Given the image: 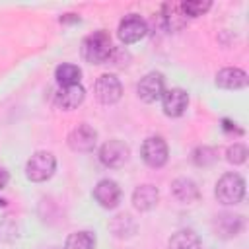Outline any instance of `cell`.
Returning <instances> with one entry per match:
<instances>
[{
  "mask_svg": "<svg viewBox=\"0 0 249 249\" xmlns=\"http://www.w3.org/2000/svg\"><path fill=\"white\" fill-rule=\"evenodd\" d=\"M171 193L177 200H181L185 204H191V202L198 200V196H200V191H198L196 183L189 177H177L171 183Z\"/></svg>",
  "mask_w": 249,
  "mask_h": 249,
  "instance_id": "cell-16",
  "label": "cell"
},
{
  "mask_svg": "<svg viewBox=\"0 0 249 249\" xmlns=\"http://www.w3.org/2000/svg\"><path fill=\"white\" fill-rule=\"evenodd\" d=\"M54 78H56L58 86H74V84H80L82 70H80V66H76L72 62H62L56 66Z\"/></svg>",
  "mask_w": 249,
  "mask_h": 249,
  "instance_id": "cell-18",
  "label": "cell"
},
{
  "mask_svg": "<svg viewBox=\"0 0 249 249\" xmlns=\"http://www.w3.org/2000/svg\"><path fill=\"white\" fill-rule=\"evenodd\" d=\"M95 247V235L91 231H74L66 237L64 249H93Z\"/></svg>",
  "mask_w": 249,
  "mask_h": 249,
  "instance_id": "cell-19",
  "label": "cell"
},
{
  "mask_svg": "<svg viewBox=\"0 0 249 249\" xmlns=\"http://www.w3.org/2000/svg\"><path fill=\"white\" fill-rule=\"evenodd\" d=\"M189 107V93L183 88H169L161 95V109L167 117H181Z\"/></svg>",
  "mask_w": 249,
  "mask_h": 249,
  "instance_id": "cell-10",
  "label": "cell"
},
{
  "mask_svg": "<svg viewBox=\"0 0 249 249\" xmlns=\"http://www.w3.org/2000/svg\"><path fill=\"white\" fill-rule=\"evenodd\" d=\"M93 91H95V99L103 105H113L123 97V86L115 74H101L95 80Z\"/></svg>",
  "mask_w": 249,
  "mask_h": 249,
  "instance_id": "cell-7",
  "label": "cell"
},
{
  "mask_svg": "<svg viewBox=\"0 0 249 249\" xmlns=\"http://www.w3.org/2000/svg\"><path fill=\"white\" fill-rule=\"evenodd\" d=\"M128 158H130V148L123 140H119V138L107 140L99 148V161L105 167H111V169L123 167L128 161Z\"/></svg>",
  "mask_w": 249,
  "mask_h": 249,
  "instance_id": "cell-5",
  "label": "cell"
},
{
  "mask_svg": "<svg viewBox=\"0 0 249 249\" xmlns=\"http://www.w3.org/2000/svg\"><path fill=\"white\" fill-rule=\"evenodd\" d=\"M212 228H214V233L218 237H222V239L235 237L243 230V216L231 214V212H222V214H218L214 218Z\"/></svg>",
  "mask_w": 249,
  "mask_h": 249,
  "instance_id": "cell-12",
  "label": "cell"
},
{
  "mask_svg": "<svg viewBox=\"0 0 249 249\" xmlns=\"http://www.w3.org/2000/svg\"><path fill=\"white\" fill-rule=\"evenodd\" d=\"M214 82L220 89H243V88H247L249 78H247L245 70L235 68V66H228L216 74Z\"/></svg>",
  "mask_w": 249,
  "mask_h": 249,
  "instance_id": "cell-13",
  "label": "cell"
},
{
  "mask_svg": "<svg viewBox=\"0 0 249 249\" xmlns=\"http://www.w3.org/2000/svg\"><path fill=\"white\" fill-rule=\"evenodd\" d=\"M191 158H193V163L198 165V167H208V165H212L218 160L216 150L210 148V146H198V148H195Z\"/></svg>",
  "mask_w": 249,
  "mask_h": 249,
  "instance_id": "cell-22",
  "label": "cell"
},
{
  "mask_svg": "<svg viewBox=\"0 0 249 249\" xmlns=\"http://www.w3.org/2000/svg\"><path fill=\"white\" fill-rule=\"evenodd\" d=\"M84 97H86V89L80 84H74V86H60L56 95H54V101L60 109L72 111V109H78L82 105Z\"/></svg>",
  "mask_w": 249,
  "mask_h": 249,
  "instance_id": "cell-14",
  "label": "cell"
},
{
  "mask_svg": "<svg viewBox=\"0 0 249 249\" xmlns=\"http://www.w3.org/2000/svg\"><path fill=\"white\" fill-rule=\"evenodd\" d=\"M148 33V25L146 21L136 16V14H130V16H124L119 23V29H117V35L121 39V43L124 45H132V43H138L140 39H144Z\"/></svg>",
  "mask_w": 249,
  "mask_h": 249,
  "instance_id": "cell-8",
  "label": "cell"
},
{
  "mask_svg": "<svg viewBox=\"0 0 249 249\" xmlns=\"http://www.w3.org/2000/svg\"><path fill=\"white\" fill-rule=\"evenodd\" d=\"M226 160H228L230 163H233V165L245 163V160H247V148H245V144H239V142L231 144V146L226 150Z\"/></svg>",
  "mask_w": 249,
  "mask_h": 249,
  "instance_id": "cell-23",
  "label": "cell"
},
{
  "mask_svg": "<svg viewBox=\"0 0 249 249\" xmlns=\"http://www.w3.org/2000/svg\"><path fill=\"white\" fill-rule=\"evenodd\" d=\"M91 195H93L95 202L101 208H107V210L117 208L119 202H121V187L113 179H101V181H97V185L93 187V193Z\"/></svg>",
  "mask_w": 249,
  "mask_h": 249,
  "instance_id": "cell-9",
  "label": "cell"
},
{
  "mask_svg": "<svg viewBox=\"0 0 249 249\" xmlns=\"http://www.w3.org/2000/svg\"><path fill=\"white\" fill-rule=\"evenodd\" d=\"M185 19H187V18L183 16L179 4H165V6H163V21H165L167 29L175 31V29L183 27Z\"/></svg>",
  "mask_w": 249,
  "mask_h": 249,
  "instance_id": "cell-21",
  "label": "cell"
},
{
  "mask_svg": "<svg viewBox=\"0 0 249 249\" xmlns=\"http://www.w3.org/2000/svg\"><path fill=\"white\" fill-rule=\"evenodd\" d=\"M56 169V158L51 154V152H45V150H39L35 152L27 163H25V177L33 183H43L47 179L53 177Z\"/></svg>",
  "mask_w": 249,
  "mask_h": 249,
  "instance_id": "cell-3",
  "label": "cell"
},
{
  "mask_svg": "<svg viewBox=\"0 0 249 249\" xmlns=\"http://www.w3.org/2000/svg\"><path fill=\"white\" fill-rule=\"evenodd\" d=\"M68 146L74 152H91L97 142V130L89 124H78L70 134H68Z\"/></svg>",
  "mask_w": 249,
  "mask_h": 249,
  "instance_id": "cell-11",
  "label": "cell"
},
{
  "mask_svg": "<svg viewBox=\"0 0 249 249\" xmlns=\"http://www.w3.org/2000/svg\"><path fill=\"white\" fill-rule=\"evenodd\" d=\"M8 181H10V175H8V171H6L4 167H0V189H4V187L8 185Z\"/></svg>",
  "mask_w": 249,
  "mask_h": 249,
  "instance_id": "cell-24",
  "label": "cell"
},
{
  "mask_svg": "<svg viewBox=\"0 0 249 249\" xmlns=\"http://www.w3.org/2000/svg\"><path fill=\"white\" fill-rule=\"evenodd\" d=\"M163 91H165V80H163L161 72H148L136 84V95L144 103H154V101L161 99Z\"/></svg>",
  "mask_w": 249,
  "mask_h": 249,
  "instance_id": "cell-6",
  "label": "cell"
},
{
  "mask_svg": "<svg viewBox=\"0 0 249 249\" xmlns=\"http://www.w3.org/2000/svg\"><path fill=\"white\" fill-rule=\"evenodd\" d=\"M179 8L185 18H198V16H204L212 8V2L210 0H185L179 4Z\"/></svg>",
  "mask_w": 249,
  "mask_h": 249,
  "instance_id": "cell-20",
  "label": "cell"
},
{
  "mask_svg": "<svg viewBox=\"0 0 249 249\" xmlns=\"http://www.w3.org/2000/svg\"><path fill=\"white\" fill-rule=\"evenodd\" d=\"M214 195H216L220 204H226V206L239 204L245 196V179L233 171L224 173L216 183Z\"/></svg>",
  "mask_w": 249,
  "mask_h": 249,
  "instance_id": "cell-2",
  "label": "cell"
},
{
  "mask_svg": "<svg viewBox=\"0 0 249 249\" xmlns=\"http://www.w3.org/2000/svg\"><path fill=\"white\" fill-rule=\"evenodd\" d=\"M167 249H202V243L193 230H179L169 237Z\"/></svg>",
  "mask_w": 249,
  "mask_h": 249,
  "instance_id": "cell-17",
  "label": "cell"
},
{
  "mask_svg": "<svg viewBox=\"0 0 249 249\" xmlns=\"http://www.w3.org/2000/svg\"><path fill=\"white\" fill-rule=\"evenodd\" d=\"M82 58L89 64H105L109 62L111 54H113V43L107 31L99 29L89 33L88 37H84L82 47H80Z\"/></svg>",
  "mask_w": 249,
  "mask_h": 249,
  "instance_id": "cell-1",
  "label": "cell"
},
{
  "mask_svg": "<svg viewBox=\"0 0 249 249\" xmlns=\"http://www.w3.org/2000/svg\"><path fill=\"white\" fill-rule=\"evenodd\" d=\"M160 200V191L154 185H140L132 193V206L140 212L152 210Z\"/></svg>",
  "mask_w": 249,
  "mask_h": 249,
  "instance_id": "cell-15",
  "label": "cell"
},
{
  "mask_svg": "<svg viewBox=\"0 0 249 249\" xmlns=\"http://www.w3.org/2000/svg\"><path fill=\"white\" fill-rule=\"evenodd\" d=\"M140 156H142L146 165L158 169V167H163L167 163L169 148L161 136H148L140 146Z\"/></svg>",
  "mask_w": 249,
  "mask_h": 249,
  "instance_id": "cell-4",
  "label": "cell"
},
{
  "mask_svg": "<svg viewBox=\"0 0 249 249\" xmlns=\"http://www.w3.org/2000/svg\"><path fill=\"white\" fill-rule=\"evenodd\" d=\"M49 249H58V247H49Z\"/></svg>",
  "mask_w": 249,
  "mask_h": 249,
  "instance_id": "cell-25",
  "label": "cell"
}]
</instances>
